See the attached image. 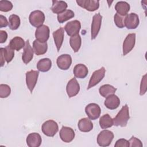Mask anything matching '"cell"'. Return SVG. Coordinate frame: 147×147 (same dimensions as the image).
<instances>
[{
    "label": "cell",
    "instance_id": "obj_8",
    "mask_svg": "<svg viewBox=\"0 0 147 147\" xmlns=\"http://www.w3.org/2000/svg\"><path fill=\"white\" fill-rule=\"evenodd\" d=\"M39 72L38 71L31 70L26 73V86L31 93L36 84Z\"/></svg>",
    "mask_w": 147,
    "mask_h": 147
},
{
    "label": "cell",
    "instance_id": "obj_36",
    "mask_svg": "<svg viewBox=\"0 0 147 147\" xmlns=\"http://www.w3.org/2000/svg\"><path fill=\"white\" fill-rule=\"evenodd\" d=\"M13 8V5L10 1L3 0L0 1V10L3 12L10 11Z\"/></svg>",
    "mask_w": 147,
    "mask_h": 147
},
{
    "label": "cell",
    "instance_id": "obj_29",
    "mask_svg": "<svg viewBox=\"0 0 147 147\" xmlns=\"http://www.w3.org/2000/svg\"><path fill=\"white\" fill-rule=\"evenodd\" d=\"M69 44L72 49L75 52H78L82 44V39L80 36L79 34H77L71 36L69 39Z\"/></svg>",
    "mask_w": 147,
    "mask_h": 147
},
{
    "label": "cell",
    "instance_id": "obj_11",
    "mask_svg": "<svg viewBox=\"0 0 147 147\" xmlns=\"http://www.w3.org/2000/svg\"><path fill=\"white\" fill-rule=\"evenodd\" d=\"M78 5L90 11L96 10L99 7V1L96 0H77Z\"/></svg>",
    "mask_w": 147,
    "mask_h": 147
},
{
    "label": "cell",
    "instance_id": "obj_19",
    "mask_svg": "<svg viewBox=\"0 0 147 147\" xmlns=\"http://www.w3.org/2000/svg\"><path fill=\"white\" fill-rule=\"evenodd\" d=\"M105 106L109 109L114 110L117 109L120 105V99L114 95H111L106 98L104 102Z\"/></svg>",
    "mask_w": 147,
    "mask_h": 147
},
{
    "label": "cell",
    "instance_id": "obj_15",
    "mask_svg": "<svg viewBox=\"0 0 147 147\" xmlns=\"http://www.w3.org/2000/svg\"><path fill=\"white\" fill-rule=\"evenodd\" d=\"M139 18L137 14L131 13L127 14L125 17V25L129 29H136L139 25Z\"/></svg>",
    "mask_w": 147,
    "mask_h": 147
},
{
    "label": "cell",
    "instance_id": "obj_2",
    "mask_svg": "<svg viewBox=\"0 0 147 147\" xmlns=\"http://www.w3.org/2000/svg\"><path fill=\"white\" fill-rule=\"evenodd\" d=\"M114 134L108 130H104L99 133L97 137V143L100 146H108L111 143Z\"/></svg>",
    "mask_w": 147,
    "mask_h": 147
},
{
    "label": "cell",
    "instance_id": "obj_21",
    "mask_svg": "<svg viewBox=\"0 0 147 147\" xmlns=\"http://www.w3.org/2000/svg\"><path fill=\"white\" fill-rule=\"evenodd\" d=\"M33 49L36 55H41L47 52L48 45L47 42H42L36 39L33 42Z\"/></svg>",
    "mask_w": 147,
    "mask_h": 147
},
{
    "label": "cell",
    "instance_id": "obj_18",
    "mask_svg": "<svg viewBox=\"0 0 147 147\" xmlns=\"http://www.w3.org/2000/svg\"><path fill=\"white\" fill-rule=\"evenodd\" d=\"M26 141L29 147H38L41 144L42 140L38 133H32L28 136Z\"/></svg>",
    "mask_w": 147,
    "mask_h": 147
},
{
    "label": "cell",
    "instance_id": "obj_38",
    "mask_svg": "<svg viewBox=\"0 0 147 147\" xmlns=\"http://www.w3.org/2000/svg\"><path fill=\"white\" fill-rule=\"evenodd\" d=\"M146 91V75L143 76L141 79V84H140V95H143L145 94Z\"/></svg>",
    "mask_w": 147,
    "mask_h": 147
},
{
    "label": "cell",
    "instance_id": "obj_32",
    "mask_svg": "<svg viewBox=\"0 0 147 147\" xmlns=\"http://www.w3.org/2000/svg\"><path fill=\"white\" fill-rule=\"evenodd\" d=\"M9 27L11 30L17 29L20 25V18L16 14H12L9 18Z\"/></svg>",
    "mask_w": 147,
    "mask_h": 147
},
{
    "label": "cell",
    "instance_id": "obj_37",
    "mask_svg": "<svg viewBox=\"0 0 147 147\" xmlns=\"http://www.w3.org/2000/svg\"><path fill=\"white\" fill-rule=\"evenodd\" d=\"M129 146L131 147H142V144L141 141L137 138L136 137L132 136L129 141Z\"/></svg>",
    "mask_w": 147,
    "mask_h": 147
},
{
    "label": "cell",
    "instance_id": "obj_3",
    "mask_svg": "<svg viewBox=\"0 0 147 147\" xmlns=\"http://www.w3.org/2000/svg\"><path fill=\"white\" fill-rule=\"evenodd\" d=\"M42 133L47 136L53 137L59 130L57 123L53 120H48L42 125Z\"/></svg>",
    "mask_w": 147,
    "mask_h": 147
},
{
    "label": "cell",
    "instance_id": "obj_34",
    "mask_svg": "<svg viewBox=\"0 0 147 147\" xmlns=\"http://www.w3.org/2000/svg\"><path fill=\"white\" fill-rule=\"evenodd\" d=\"M126 16H121L118 13H115L114 17V21L115 24L119 28H123L125 26V20Z\"/></svg>",
    "mask_w": 147,
    "mask_h": 147
},
{
    "label": "cell",
    "instance_id": "obj_24",
    "mask_svg": "<svg viewBox=\"0 0 147 147\" xmlns=\"http://www.w3.org/2000/svg\"><path fill=\"white\" fill-rule=\"evenodd\" d=\"M67 4L65 2L63 1H53L52 6L51 7V10L53 13L56 14H60L64 11L67 7Z\"/></svg>",
    "mask_w": 147,
    "mask_h": 147
},
{
    "label": "cell",
    "instance_id": "obj_9",
    "mask_svg": "<svg viewBox=\"0 0 147 147\" xmlns=\"http://www.w3.org/2000/svg\"><path fill=\"white\" fill-rule=\"evenodd\" d=\"M35 37L37 40L46 42L49 37V28L45 25H42L37 28L35 32Z\"/></svg>",
    "mask_w": 147,
    "mask_h": 147
},
{
    "label": "cell",
    "instance_id": "obj_23",
    "mask_svg": "<svg viewBox=\"0 0 147 147\" xmlns=\"http://www.w3.org/2000/svg\"><path fill=\"white\" fill-rule=\"evenodd\" d=\"M78 126L82 132H88L93 129V123L89 118H84L79 120Z\"/></svg>",
    "mask_w": 147,
    "mask_h": 147
},
{
    "label": "cell",
    "instance_id": "obj_16",
    "mask_svg": "<svg viewBox=\"0 0 147 147\" xmlns=\"http://www.w3.org/2000/svg\"><path fill=\"white\" fill-rule=\"evenodd\" d=\"M56 63L60 69L62 70H67L71 65L72 58L68 54H63L57 57Z\"/></svg>",
    "mask_w": 147,
    "mask_h": 147
},
{
    "label": "cell",
    "instance_id": "obj_10",
    "mask_svg": "<svg viewBox=\"0 0 147 147\" xmlns=\"http://www.w3.org/2000/svg\"><path fill=\"white\" fill-rule=\"evenodd\" d=\"M136 42V34H129L123 42V55H126L134 48Z\"/></svg>",
    "mask_w": 147,
    "mask_h": 147
},
{
    "label": "cell",
    "instance_id": "obj_26",
    "mask_svg": "<svg viewBox=\"0 0 147 147\" xmlns=\"http://www.w3.org/2000/svg\"><path fill=\"white\" fill-rule=\"evenodd\" d=\"M9 45L13 49L18 51L22 48H24L25 42L23 38L20 37L16 36L10 40Z\"/></svg>",
    "mask_w": 147,
    "mask_h": 147
},
{
    "label": "cell",
    "instance_id": "obj_40",
    "mask_svg": "<svg viewBox=\"0 0 147 147\" xmlns=\"http://www.w3.org/2000/svg\"><path fill=\"white\" fill-rule=\"evenodd\" d=\"M8 25L9 22H7L6 18L2 15H0V28L6 27Z\"/></svg>",
    "mask_w": 147,
    "mask_h": 147
},
{
    "label": "cell",
    "instance_id": "obj_6",
    "mask_svg": "<svg viewBox=\"0 0 147 147\" xmlns=\"http://www.w3.org/2000/svg\"><path fill=\"white\" fill-rule=\"evenodd\" d=\"M105 68L102 67L100 69L94 71L91 76V78L89 81V83L87 87V90L93 87L98 84L104 78L105 75Z\"/></svg>",
    "mask_w": 147,
    "mask_h": 147
},
{
    "label": "cell",
    "instance_id": "obj_35",
    "mask_svg": "<svg viewBox=\"0 0 147 147\" xmlns=\"http://www.w3.org/2000/svg\"><path fill=\"white\" fill-rule=\"evenodd\" d=\"M11 92V89L9 86L7 84H1L0 85V97L5 98L9 96Z\"/></svg>",
    "mask_w": 147,
    "mask_h": 147
},
{
    "label": "cell",
    "instance_id": "obj_30",
    "mask_svg": "<svg viewBox=\"0 0 147 147\" xmlns=\"http://www.w3.org/2000/svg\"><path fill=\"white\" fill-rule=\"evenodd\" d=\"M99 125L102 129H107L113 125V118L108 114L102 116L99 119Z\"/></svg>",
    "mask_w": 147,
    "mask_h": 147
},
{
    "label": "cell",
    "instance_id": "obj_28",
    "mask_svg": "<svg viewBox=\"0 0 147 147\" xmlns=\"http://www.w3.org/2000/svg\"><path fill=\"white\" fill-rule=\"evenodd\" d=\"M117 88L110 84H104L99 88V92L103 97L107 98V96L114 94Z\"/></svg>",
    "mask_w": 147,
    "mask_h": 147
},
{
    "label": "cell",
    "instance_id": "obj_22",
    "mask_svg": "<svg viewBox=\"0 0 147 147\" xmlns=\"http://www.w3.org/2000/svg\"><path fill=\"white\" fill-rule=\"evenodd\" d=\"M73 72L76 78L82 79L86 77L88 74V70L84 64H78L75 66Z\"/></svg>",
    "mask_w": 147,
    "mask_h": 147
},
{
    "label": "cell",
    "instance_id": "obj_33",
    "mask_svg": "<svg viewBox=\"0 0 147 147\" xmlns=\"http://www.w3.org/2000/svg\"><path fill=\"white\" fill-rule=\"evenodd\" d=\"M2 49L5 60L7 63H9L13 60L14 56V51L9 46V45L6 46L5 48H2Z\"/></svg>",
    "mask_w": 147,
    "mask_h": 147
},
{
    "label": "cell",
    "instance_id": "obj_27",
    "mask_svg": "<svg viewBox=\"0 0 147 147\" xmlns=\"http://www.w3.org/2000/svg\"><path fill=\"white\" fill-rule=\"evenodd\" d=\"M52 67V61L48 58H44L40 60L37 64V68L41 72H47Z\"/></svg>",
    "mask_w": 147,
    "mask_h": 147
},
{
    "label": "cell",
    "instance_id": "obj_39",
    "mask_svg": "<svg viewBox=\"0 0 147 147\" xmlns=\"http://www.w3.org/2000/svg\"><path fill=\"white\" fill-rule=\"evenodd\" d=\"M115 147H129V141L124 139V138H121L117 140L114 145Z\"/></svg>",
    "mask_w": 147,
    "mask_h": 147
},
{
    "label": "cell",
    "instance_id": "obj_4",
    "mask_svg": "<svg viewBox=\"0 0 147 147\" xmlns=\"http://www.w3.org/2000/svg\"><path fill=\"white\" fill-rule=\"evenodd\" d=\"M29 20L32 26L38 28L42 25L45 21V15L44 13L40 10H34L30 14Z\"/></svg>",
    "mask_w": 147,
    "mask_h": 147
},
{
    "label": "cell",
    "instance_id": "obj_41",
    "mask_svg": "<svg viewBox=\"0 0 147 147\" xmlns=\"http://www.w3.org/2000/svg\"><path fill=\"white\" fill-rule=\"evenodd\" d=\"M7 38V34L5 30H0V43L5 42Z\"/></svg>",
    "mask_w": 147,
    "mask_h": 147
},
{
    "label": "cell",
    "instance_id": "obj_42",
    "mask_svg": "<svg viewBox=\"0 0 147 147\" xmlns=\"http://www.w3.org/2000/svg\"><path fill=\"white\" fill-rule=\"evenodd\" d=\"M0 52H1V56H0L1 67H3V66L4 65V64H5V61L6 60H5V56H4L3 52V51H2V48H0Z\"/></svg>",
    "mask_w": 147,
    "mask_h": 147
},
{
    "label": "cell",
    "instance_id": "obj_7",
    "mask_svg": "<svg viewBox=\"0 0 147 147\" xmlns=\"http://www.w3.org/2000/svg\"><path fill=\"white\" fill-rule=\"evenodd\" d=\"M85 111L90 119L95 120L99 117L101 110L98 105L92 103L86 106Z\"/></svg>",
    "mask_w": 147,
    "mask_h": 147
},
{
    "label": "cell",
    "instance_id": "obj_13",
    "mask_svg": "<svg viewBox=\"0 0 147 147\" xmlns=\"http://www.w3.org/2000/svg\"><path fill=\"white\" fill-rule=\"evenodd\" d=\"M80 28V22L78 20H74L68 22L64 27V29L67 34L71 37L79 34Z\"/></svg>",
    "mask_w": 147,
    "mask_h": 147
},
{
    "label": "cell",
    "instance_id": "obj_1",
    "mask_svg": "<svg viewBox=\"0 0 147 147\" xmlns=\"http://www.w3.org/2000/svg\"><path fill=\"white\" fill-rule=\"evenodd\" d=\"M130 118L128 106L126 104L118 112L115 118L113 119V125L116 126L125 127Z\"/></svg>",
    "mask_w": 147,
    "mask_h": 147
},
{
    "label": "cell",
    "instance_id": "obj_17",
    "mask_svg": "<svg viewBox=\"0 0 147 147\" xmlns=\"http://www.w3.org/2000/svg\"><path fill=\"white\" fill-rule=\"evenodd\" d=\"M33 49L30 46L29 41L27 40L25 42V45L24 48V52L22 56V60L25 64H28L32 60L33 57Z\"/></svg>",
    "mask_w": 147,
    "mask_h": 147
},
{
    "label": "cell",
    "instance_id": "obj_31",
    "mask_svg": "<svg viewBox=\"0 0 147 147\" xmlns=\"http://www.w3.org/2000/svg\"><path fill=\"white\" fill-rule=\"evenodd\" d=\"M75 14L73 11L71 10H65L64 11L57 15V20L60 23H63L67 20L73 18Z\"/></svg>",
    "mask_w": 147,
    "mask_h": 147
},
{
    "label": "cell",
    "instance_id": "obj_5",
    "mask_svg": "<svg viewBox=\"0 0 147 147\" xmlns=\"http://www.w3.org/2000/svg\"><path fill=\"white\" fill-rule=\"evenodd\" d=\"M102 19V16L100 13H96L93 16L91 29V40H94L98 36L101 26Z\"/></svg>",
    "mask_w": 147,
    "mask_h": 147
},
{
    "label": "cell",
    "instance_id": "obj_14",
    "mask_svg": "<svg viewBox=\"0 0 147 147\" xmlns=\"http://www.w3.org/2000/svg\"><path fill=\"white\" fill-rule=\"evenodd\" d=\"M59 136L63 142L68 143L74 140L75 137V131L71 127L63 126L60 131Z\"/></svg>",
    "mask_w": 147,
    "mask_h": 147
},
{
    "label": "cell",
    "instance_id": "obj_25",
    "mask_svg": "<svg viewBox=\"0 0 147 147\" xmlns=\"http://www.w3.org/2000/svg\"><path fill=\"white\" fill-rule=\"evenodd\" d=\"M115 9L117 11V13L121 16H126L130 10V5L126 2L119 1L116 3Z\"/></svg>",
    "mask_w": 147,
    "mask_h": 147
},
{
    "label": "cell",
    "instance_id": "obj_12",
    "mask_svg": "<svg viewBox=\"0 0 147 147\" xmlns=\"http://www.w3.org/2000/svg\"><path fill=\"white\" fill-rule=\"evenodd\" d=\"M80 86L76 78L71 79L67 83L66 87V91L69 98L76 96L79 92Z\"/></svg>",
    "mask_w": 147,
    "mask_h": 147
},
{
    "label": "cell",
    "instance_id": "obj_20",
    "mask_svg": "<svg viewBox=\"0 0 147 147\" xmlns=\"http://www.w3.org/2000/svg\"><path fill=\"white\" fill-rule=\"evenodd\" d=\"M64 30L63 28H60L53 32V37L57 51H59L64 40Z\"/></svg>",
    "mask_w": 147,
    "mask_h": 147
}]
</instances>
